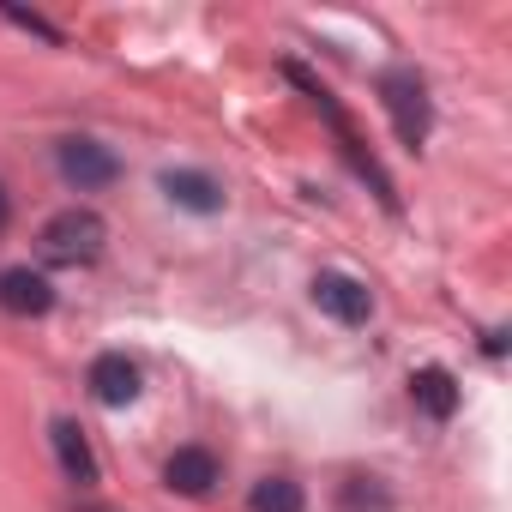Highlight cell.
I'll use <instances>...</instances> for the list:
<instances>
[{
	"label": "cell",
	"instance_id": "11",
	"mask_svg": "<svg viewBox=\"0 0 512 512\" xmlns=\"http://www.w3.org/2000/svg\"><path fill=\"white\" fill-rule=\"evenodd\" d=\"M247 506H253V512H302L308 494H302V482H290V476H266V482H253Z\"/></svg>",
	"mask_w": 512,
	"mask_h": 512
},
{
	"label": "cell",
	"instance_id": "13",
	"mask_svg": "<svg viewBox=\"0 0 512 512\" xmlns=\"http://www.w3.org/2000/svg\"><path fill=\"white\" fill-rule=\"evenodd\" d=\"M0 19H13V25H25V31H37L43 43H61V31H55L49 19H37V13H19V7H0Z\"/></svg>",
	"mask_w": 512,
	"mask_h": 512
},
{
	"label": "cell",
	"instance_id": "2",
	"mask_svg": "<svg viewBox=\"0 0 512 512\" xmlns=\"http://www.w3.org/2000/svg\"><path fill=\"white\" fill-rule=\"evenodd\" d=\"M380 103H386V115H392V133L416 151V145L428 139V121H434L422 73H416V67H386V73H380Z\"/></svg>",
	"mask_w": 512,
	"mask_h": 512
},
{
	"label": "cell",
	"instance_id": "15",
	"mask_svg": "<svg viewBox=\"0 0 512 512\" xmlns=\"http://www.w3.org/2000/svg\"><path fill=\"white\" fill-rule=\"evenodd\" d=\"M91 512H103V506H91Z\"/></svg>",
	"mask_w": 512,
	"mask_h": 512
},
{
	"label": "cell",
	"instance_id": "12",
	"mask_svg": "<svg viewBox=\"0 0 512 512\" xmlns=\"http://www.w3.org/2000/svg\"><path fill=\"white\" fill-rule=\"evenodd\" d=\"M338 506H344V512H392V494H386L374 476H350V482L338 488Z\"/></svg>",
	"mask_w": 512,
	"mask_h": 512
},
{
	"label": "cell",
	"instance_id": "5",
	"mask_svg": "<svg viewBox=\"0 0 512 512\" xmlns=\"http://www.w3.org/2000/svg\"><path fill=\"white\" fill-rule=\"evenodd\" d=\"M0 308L19 314V320H43V314L55 308V290H49V278H43V272L13 266V272H0Z\"/></svg>",
	"mask_w": 512,
	"mask_h": 512
},
{
	"label": "cell",
	"instance_id": "14",
	"mask_svg": "<svg viewBox=\"0 0 512 512\" xmlns=\"http://www.w3.org/2000/svg\"><path fill=\"white\" fill-rule=\"evenodd\" d=\"M7 217H13V199H7V187H0V229H7Z\"/></svg>",
	"mask_w": 512,
	"mask_h": 512
},
{
	"label": "cell",
	"instance_id": "6",
	"mask_svg": "<svg viewBox=\"0 0 512 512\" xmlns=\"http://www.w3.org/2000/svg\"><path fill=\"white\" fill-rule=\"evenodd\" d=\"M157 187L169 193V205H181V211H193V217L223 211V187H217L205 169H163V181H157Z\"/></svg>",
	"mask_w": 512,
	"mask_h": 512
},
{
	"label": "cell",
	"instance_id": "7",
	"mask_svg": "<svg viewBox=\"0 0 512 512\" xmlns=\"http://www.w3.org/2000/svg\"><path fill=\"white\" fill-rule=\"evenodd\" d=\"M49 440H55V458H61V470H67V482H79V488H91L103 470H97V452H91V440H85V428L73 422V416H55V428H49Z\"/></svg>",
	"mask_w": 512,
	"mask_h": 512
},
{
	"label": "cell",
	"instance_id": "3",
	"mask_svg": "<svg viewBox=\"0 0 512 512\" xmlns=\"http://www.w3.org/2000/svg\"><path fill=\"white\" fill-rule=\"evenodd\" d=\"M55 163H61V175H67L79 193H97V187H109V181L121 175V157H115L109 145H97V139H61Z\"/></svg>",
	"mask_w": 512,
	"mask_h": 512
},
{
	"label": "cell",
	"instance_id": "4",
	"mask_svg": "<svg viewBox=\"0 0 512 512\" xmlns=\"http://www.w3.org/2000/svg\"><path fill=\"white\" fill-rule=\"evenodd\" d=\"M314 302H320L338 326H368V314H374L368 284L350 278V272H320V278H314Z\"/></svg>",
	"mask_w": 512,
	"mask_h": 512
},
{
	"label": "cell",
	"instance_id": "8",
	"mask_svg": "<svg viewBox=\"0 0 512 512\" xmlns=\"http://www.w3.org/2000/svg\"><path fill=\"white\" fill-rule=\"evenodd\" d=\"M91 398L97 404H109V410H121V404H133L139 398V368L127 362V356H97L91 362Z\"/></svg>",
	"mask_w": 512,
	"mask_h": 512
},
{
	"label": "cell",
	"instance_id": "10",
	"mask_svg": "<svg viewBox=\"0 0 512 512\" xmlns=\"http://www.w3.org/2000/svg\"><path fill=\"white\" fill-rule=\"evenodd\" d=\"M410 398H416L422 416L452 422V410H458V380H452L446 368H416V374H410Z\"/></svg>",
	"mask_w": 512,
	"mask_h": 512
},
{
	"label": "cell",
	"instance_id": "9",
	"mask_svg": "<svg viewBox=\"0 0 512 512\" xmlns=\"http://www.w3.org/2000/svg\"><path fill=\"white\" fill-rule=\"evenodd\" d=\"M163 482H169L175 494L199 500V494H211V488H217V458H211L205 446H181V452L163 464Z\"/></svg>",
	"mask_w": 512,
	"mask_h": 512
},
{
	"label": "cell",
	"instance_id": "1",
	"mask_svg": "<svg viewBox=\"0 0 512 512\" xmlns=\"http://www.w3.org/2000/svg\"><path fill=\"white\" fill-rule=\"evenodd\" d=\"M103 241H109V223L97 211H85V205L55 211L43 223V235H37V247H43L49 266H91L97 253H103Z\"/></svg>",
	"mask_w": 512,
	"mask_h": 512
}]
</instances>
